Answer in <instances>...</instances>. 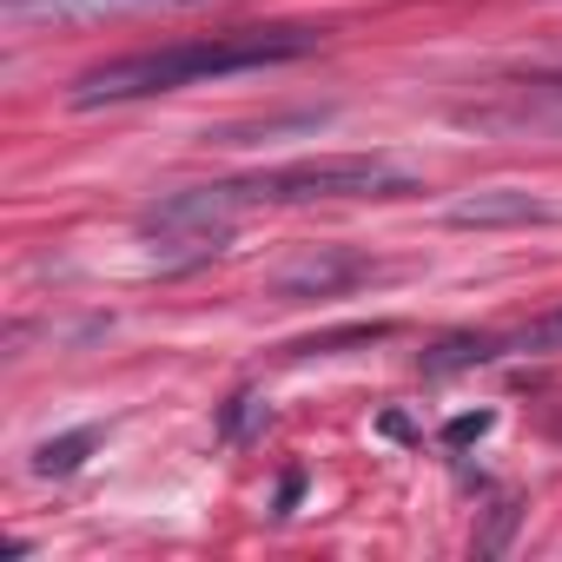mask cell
I'll list each match as a JSON object with an SVG mask.
<instances>
[{
	"instance_id": "cell-7",
	"label": "cell",
	"mask_w": 562,
	"mask_h": 562,
	"mask_svg": "<svg viewBox=\"0 0 562 562\" xmlns=\"http://www.w3.org/2000/svg\"><path fill=\"white\" fill-rule=\"evenodd\" d=\"M87 450H93V430H74V437H60V443H41L34 470H41V476H67V470H80Z\"/></svg>"
},
{
	"instance_id": "cell-5",
	"label": "cell",
	"mask_w": 562,
	"mask_h": 562,
	"mask_svg": "<svg viewBox=\"0 0 562 562\" xmlns=\"http://www.w3.org/2000/svg\"><path fill=\"white\" fill-rule=\"evenodd\" d=\"M212 0H8L14 21H120V14H186Z\"/></svg>"
},
{
	"instance_id": "cell-1",
	"label": "cell",
	"mask_w": 562,
	"mask_h": 562,
	"mask_svg": "<svg viewBox=\"0 0 562 562\" xmlns=\"http://www.w3.org/2000/svg\"><path fill=\"white\" fill-rule=\"evenodd\" d=\"M318 54V27H232V34H205V41H172V47H146V54H120L93 74L74 80V106H126V100H153V93H179L199 80H232V74H271Z\"/></svg>"
},
{
	"instance_id": "cell-6",
	"label": "cell",
	"mask_w": 562,
	"mask_h": 562,
	"mask_svg": "<svg viewBox=\"0 0 562 562\" xmlns=\"http://www.w3.org/2000/svg\"><path fill=\"white\" fill-rule=\"evenodd\" d=\"M529 218H549V205L536 192H509V186L450 205V225H476V232H490V225H529Z\"/></svg>"
},
{
	"instance_id": "cell-4",
	"label": "cell",
	"mask_w": 562,
	"mask_h": 562,
	"mask_svg": "<svg viewBox=\"0 0 562 562\" xmlns=\"http://www.w3.org/2000/svg\"><path fill=\"white\" fill-rule=\"evenodd\" d=\"M378 265L364 251H345V245H312L299 251L292 265L271 271V292L278 299H338L345 285H358V278H371Z\"/></svg>"
},
{
	"instance_id": "cell-3",
	"label": "cell",
	"mask_w": 562,
	"mask_h": 562,
	"mask_svg": "<svg viewBox=\"0 0 562 562\" xmlns=\"http://www.w3.org/2000/svg\"><path fill=\"white\" fill-rule=\"evenodd\" d=\"M509 358H562V305L509 325V331H457L443 345L424 351V371L430 378H450V371H476V364H509Z\"/></svg>"
},
{
	"instance_id": "cell-2",
	"label": "cell",
	"mask_w": 562,
	"mask_h": 562,
	"mask_svg": "<svg viewBox=\"0 0 562 562\" xmlns=\"http://www.w3.org/2000/svg\"><path fill=\"white\" fill-rule=\"evenodd\" d=\"M411 186L417 172L384 153H325V159H292V166L225 179L212 186V199L225 212H245V205H312V199H397Z\"/></svg>"
}]
</instances>
